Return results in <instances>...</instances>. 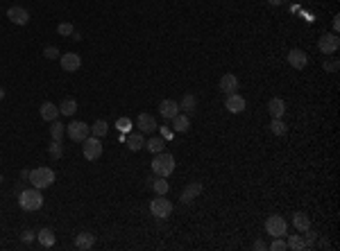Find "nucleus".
I'll return each instance as SVG.
<instances>
[{
    "instance_id": "1",
    "label": "nucleus",
    "mask_w": 340,
    "mask_h": 251,
    "mask_svg": "<svg viewBox=\"0 0 340 251\" xmlns=\"http://www.w3.org/2000/svg\"><path fill=\"white\" fill-rule=\"evenodd\" d=\"M150 166H152V172L157 176H170L175 170V156L168 154V152H159V154H154Z\"/></svg>"
},
{
    "instance_id": "2",
    "label": "nucleus",
    "mask_w": 340,
    "mask_h": 251,
    "mask_svg": "<svg viewBox=\"0 0 340 251\" xmlns=\"http://www.w3.org/2000/svg\"><path fill=\"white\" fill-rule=\"evenodd\" d=\"M18 204H21L23 210H39L43 206V195L39 188H27V190H21V197H18Z\"/></svg>"
},
{
    "instance_id": "3",
    "label": "nucleus",
    "mask_w": 340,
    "mask_h": 251,
    "mask_svg": "<svg viewBox=\"0 0 340 251\" xmlns=\"http://www.w3.org/2000/svg\"><path fill=\"white\" fill-rule=\"evenodd\" d=\"M30 183L39 190L48 188L55 183V172L50 167H37V170H30Z\"/></svg>"
},
{
    "instance_id": "4",
    "label": "nucleus",
    "mask_w": 340,
    "mask_h": 251,
    "mask_svg": "<svg viewBox=\"0 0 340 251\" xmlns=\"http://www.w3.org/2000/svg\"><path fill=\"white\" fill-rule=\"evenodd\" d=\"M66 134L75 143H84V138L91 136V127L86 123H82V120H73L70 125H66Z\"/></svg>"
},
{
    "instance_id": "5",
    "label": "nucleus",
    "mask_w": 340,
    "mask_h": 251,
    "mask_svg": "<svg viewBox=\"0 0 340 251\" xmlns=\"http://www.w3.org/2000/svg\"><path fill=\"white\" fill-rule=\"evenodd\" d=\"M150 213L154 217L166 219L172 213V204H170V199H166V195H157V199H152V204H150Z\"/></svg>"
},
{
    "instance_id": "6",
    "label": "nucleus",
    "mask_w": 340,
    "mask_h": 251,
    "mask_svg": "<svg viewBox=\"0 0 340 251\" xmlns=\"http://www.w3.org/2000/svg\"><path fill=\"white\" fill-rule=\"evenodd\" d=\"M266 233L272 235V238H283L288 233V224L286 219L279 217V215H272V217L266 219Z\"/></svg>"
},
{
    "instance_id": "7",
    "label": "nucleus",
    "mask_w": 340,
    "mask_h": 251,
    "mask_svg": "<svg viewBox=\"0 0 340 251\" xmlns=\"http://www.w3.org/2000/svg\"><path fill=\"white\" fill-rule=\"evenodd\" d=\"M82 152H84V159L89 161H98L102 156V140L96 138V136H89L84 138V145H82Z\"/></svg>"
},
{
    "instance_id": "8",
    "label": "nucleus",
    "mask_w": 340,
    "mask_h": 251,
    "mask_svg": "<svg viewBox=\"0 0 340 251\" xmlns=\"http://www.w3.org/2000/svg\"><path fill=\"white\" fill-rule=\"evenodd\" d=\"M318 48L322 54H334L336 50L340 48V39L338 34H322L318 41Z\"/></svg>"
},
{
    "instance_id": "9",
    "label": "nucleus",
    "mask_w": 340,
    "mask_h": 251,
    "mask_svg": "<svg viewBox=\"0 0 340 251\" xmlns=\"http://www.w3.org/2000/svg\"><path fill=\"white\" fill-rule=\"evenodd\" d=\"M7 18H9L11 23H16V25H27V23H30V11L18 5L9 7V9H7Z\"/></svg>"
},
{
    "instance_id": "10",
    "label": "nucleus",
    "mask_w": 340,
    "mask_h": 251,
    "mask_svg": "<svg viewBox=\"0 0 340 251\" xmlns=\"http://www.w3.org/2000/svg\"><path fill=\"white\" fill-rule=\"evenodd\" d=\"M288 64H290L295 70H304L306 68V64H308V54L304 52V50H299V48L290 50V52H288Z\"/></svg>"
},
{
    "instance_id": "11",
    "label": "nucleus",
    "mask_w": 340,
    "mask_h": 251,
    "mask_svg": "<svg viewBox=\"0 0 340 251\" xmlns=\"http://www.w3.org/2000/svg\"><path fill=\"white\" fill-rule=\"evenodd\" d=\"M136 127H138V131H141V134H152L159 125H157L154 116H150V113H141V116L136 118Z\"/></svg>"
},
{
    "instance_id": "12",
    "label": "nucleus",
    "mask_w": 340,
    "mask_h": 251,
    "mask_svg": "<svg viewBox=\"0 0 340 251\" xmlns=\"http://www.w3.org/2000/svg\"><path fill=\"white\" fill-rule=\"evenodd\" d=\"M225 107H227V111H231V113H243L245 111V97L231 93V95H227V100H225Z\"/></svg>"
},
{
    "instance_id": "13",
    "label": "nucleus",
    "mask_w": 340,
    "mask_h": 251,
    "mask_svg": "<svg viewBox=\"0 0 340 251\" xmlns=\"http://www.w3.org/2000/svg\"><path fill=\"white\" fill-rule=\"evenodd\" d=\"M82 66V59L80 54L75 52H68V54H61V68L66 70V73H75V70Z\"/></svg>"
},
{
    "instance_id": "14",
    "label": "nucleus",
    "mask_w": 340,
    "mask_h": 251,
    "mask_svg": "<svg viewBox=\"0 0 340 251\" xmlns=\"http://www.w3.org/2000/svg\"><path fill=\"white\" fill-rule=\"evenodd\" d=\"M159 113L166 118V120H172V118L179 113V102H175V100H164L159 104Z\"/></svg>"
},
{
    "instance_id": "15",
    "label": "nucleus",
    "mask_w": 340,
    "mask_h": 251,
    "mask_svg": "<svg viewBox=\"0 0 340 251\" xmlns=\"http://www.w3.org/2000/svg\"><path fill=\"white\" fill-rule=\"evenodd\" d=\"M200 193H202V183L200 181L188 183V186L184 188V193H181V204H191L195 197H200Z\"/></svg>"
},
{
    "instance_id": "16",
    "label": "nucleus",
    "mask_w": 340,
    "mask_h": 251,
    "mask_svg": "<svg viewBox=\"0 0 340 251\" xmlns=\"http://www.w3.org/2000/svg\"><path fill=\"white\" fill-rule=\"evenodd\" d=\"M236 88H238V77H236V75L227 73V75L220 77V91H223V93L231 95V93H236Z\"/></svg>"
},
{
    "instance_id": "17",
    "label": "nucleus",
    "mask_w": 340,
    "mask_h": 251,
    "mask_svg": "<svg viewBox=\"0 0 340 251\" xmlns=\"http://www.w3.org/2000/svg\"><path fill=\"white\" fill-rule=\"evenodd\" d=\"M96 245V235L93 233H89V231H82L77 238H75V247L80 251H86V249H91V247Z\"/></svg>"
},
{
    "instance_id": "18",
    "label": "nucleus",
    "mask_w": 340,
    "mask_h": 251,
    "mask_svg": "<svg viewBox=\"0 0 340 251\" xmlns=\"http://www.w3.org/2000/svg\"><path fill=\"white\" fill-rule=\"evenodd\" d=\"M188 129H191V118L177 113V116L172 118V131H175V134H186Z\"/></svg>"
},
{
    "instance_id": "19",
    "label": "nucleus",
    "mask_w": 340,
    "mask_h": 251,
    "mask_svg": "<svg viewBox=\"0 0 340 251\" xmlns=\"http://www.w3.org/2000/svg\"><path fill=\"white\" fill-rule=\"evenodd\" d=\"M39 113H41L43 120H48V123H55L59 118V107H55L53 102H43L41 109H39Z\"/></svg>"
},
{
    "instance_id": "20",
    "label": "nucleus",
    "mask_w": 340,
    "mask_h": 251,
    "mask_svg": "<svg viewBox=\"0 0 340 251\" xmlns=\"http://www.w3.org/2000/svg\"><path fill=\"white\" fill-rule=\"evenodd\" d=\"M268 111H270L272 118H283V113H286V102H283L282 97H272V100L268 102Z\"/></svg>"
},
{
    "instance_id": "21",
    "label": "nucleus",
    "mask_w": 340,
    "mask_h": 251,
    "mask_svg": "<svg viewBox=\"0 0 340 251\" xmlns=\"http://www.w3.org/2000/svg\"><path fill=\"white\" fill-rule=\"evenodd\" d=\"M127 147L132 152H138L145 147V136L141 131H134V134H127Z\"/></svg>"
},
{
    "instance_id": "22",
    "label": "nucleus",
    "mask_w": 340,
    "mask_h": 251,
    "mask_svg": "<svg viewBox=\"0 0 340 251\" xmlns=\"http://www.w3.org/2000/svg\"><path fill=\"white\" fill-rule=\"evenodd\" d=\"M292 226L304 233V231L311 229V217H308L306 213H295V215H292Z\"/></svg>"
},
{
    "instance_id": "23",
    "label": "nucleus",
    "mask_w": 340,
    "mask_h": 251,
    "mask_svg": "<svg viewBox=\"0 0 340 251\" xmlns=\"http://www.w3.org/2000/svg\"><path fill=\"white\" fill-rule=\"evenodd\" d=\"M37 240L41 242L43 247H55V240H57V238H55V231L53 229H41L37 233Z\"/></svg>"
},
{
    "instance_id": "24",
    "label": "nucleus",
    "mask_w": 340,
    "mask_h": 251,
    "mask_svg": "<svg viewBox=\"0 0 340 251\" xmlns=\"http://www.w3.org/2000/svg\"><path fill=\"white\" fill-rule=\"evenodd\" d=\"M109 134V125L105 120H96V123L91 125V136H96V138H102V136Z\"/></svg>"
},
{
    "instance_id": "25",
    "label": "nucleus",
    "mask_w": 340,
    "mask_h": 251,
    "mask_svg": "<svg viewBox=\"0 0 340 251\" xmlns=\"http://www.w3.org/2000/svg\"><path fill=\"white\" fill-rule=\"evenodd\" d=\"M270 131L275 136H286L288 134V125L283 123L282 118H272V123H270Z\"/></svg>"
},
{
    "instance_id": "26",
    "label": "nucleus",
    "mask_w": 340,
    "mask_h": 251,
    "mask_svg": "<svg viewBox=\"0 0 340 251\" xmlns=\"http://www.w3.org/2000/svg\"><path fill=\"white\" fill-rule=\"evenodd\" d=\"M150 188H152V190H154L157 195H168V190H170L168 181H166V176H159V179H152Z\"/></svg>"
},
{
    "instance_id": "27",
    "label": "nucleus",
    "mask_w": 340,
    "mask_h": 251,
    "mask_svg": "<svg viewBox=\"0 0 340 251\" xmlns=\"http://www.w3.org/2000/svg\"><path fill=\"white\" fill-rule=\"evenodd\" d=\"M164 145H166V140H164V136L161 138H150V140H145V147H148L152 154H159V152H164Z\"/></svg>"
},
{
    "instance_id": "28",
    "label": "nucleus",
    "mask_w": 340,
    "mask_h": 251,
    "mask_svg": "<svg viewBox=\"0 0 340 251\" xmlns=\"http://www.w3.org/2000/svg\"><path fill=\"white\" fill-rule=\"evenodd\" d=\"M75 111H77V102H75L73 97H66V100L59 104V113H64V116H73Z\"/></svg>"
},
{
    "instance_id": "29",
    "label": "nucleus",
    "mask_w": 340,
    "mask_h": 251,
    "mask_svg": "<svg viewBox=\"0 0 340 251\" xmlns=\"http://www.w3.org/2000/svg\"><path fill=\"white\" fill-rule=\"evenodd\" d=\"M286 245H288V249H292V251H306V242H304L302 235H290Z\"/></svg>"
},
{
    "instance_id": "30",
    "label": "nucleus",
    "mask_w": 340,
    "mask_h": 251,
    "mask_svg": "<svg viewBox=\"0 0 340 251\" xmlns=\"http://www.w3.org/2000/svg\"><path fill=\"white\" fill-rule=\"evenodd\" d=\"M179 109H186V111H195V109H197V97L193 95V93H186V95L181 97Z\"/></svg>"
},
{
    "instance_id": "31",
    "label": "nucleus",
    "mask_w": 340,
    "mask_h": 251,
    "mask_svg": "<svg viewBox=\"0 0 340 251\" xmlns=\"http://www.w3.org/2000/svg\"><path fill=\"white\" fill-rule=\"evenodd\" d=\"M66 134V125H61L59 120H55L53 127H50V136H53V140H61Z\"/></svg>"
},
{
    "instance_id": "32",
    "label": "nucleus",
    "mask_w": 340,
    "mask_h": 251,
    "mask_svg": "<svg viewBox=\"0 0 340 251\" xmlns=\"http://www.w3.org/2000/svg\"><path fill=\"white\" fill-rule=\"evenodd\" d=\"M61 154H64L61 140H53V145H50V156H53V159H61Z\"/></svg>"
},
{
    "instance_id": "33",
    "label": "nucleus",
    "mask_w": 340,
    "mask_h": 251,
    "mask_svg": "<svg viewBox=\"0 0 340 251\" xmlns=\"http://www.w3.org/2000/svg\"><path fill=\"white\" fill-rule=\"evenodd\" d=\"M57 32L61 34V37H70V34L75 32V27H73V23H59V25H57Z\"/></svg>"
},
{
    "instance_id": "34",
    "label": "nucleus",
    "mask_w": 340,
    "mask_h": 251,
    "mask_svg": "<svg viewBox=\"0 0 340 251\" xmlns=\"http://www.w3.org/2000/svg\"><path fill=\"white\" fill-rule=\"evenodd\" d=\"M304 233H306V240H304V242H306V249H313L315 240H318V233H315V231H311V229L304 231Z\"/></svg>"
},
{
    "instance_id": "35",
    "label": "nucleus",
    "mask_w": 340,
    "mask_h": 251,
    "mask_svg": "<svg viewBox=\"0 0 340 251\" xmlns=\"http://www.w3.org/2000/svg\"><path fill=\"white\" fill-rule=\"evenodd\" d=\"M116 127L120 129V131H129V129H132V120H129V118H118Z\"/></svg>"
},
{
    "instance_id": "36",
    "label": "nucleus",
    "mask_w": 340,
    "mask_h": 251,
    "mask_svg": "<svg viewBox=\"0 0 340 251\" xmlns=\"http://www.w3.org/2000/svg\"><path fill=\"white\" fill-rule=\"evenodd\" d=\"M270 249H272V251H286V249H288V245L282 240V238H272Z\"/></svg>"
},
{
    "instance_id": "37",
    "label": "nucleus",
    "mask_w": 340,
    "mask_h": 251,
    "mask_svg": "<svg viewBox=\"0 0 340 251\" xmlns=\"http://www.w3.org/2000/svg\"><path fill=\"white\" fill-rule=\"evenodd\" d=\"M43 57H46V59H57L59 57V50L55 48V45H48V48L43 50Z\"/></svg>"
},
{
    "instance_id": "38",
    "label": "nucleus",
    "mask_w": 340,
    "mask_h": 251,
    "mask_svg": "<svg viewBox=\"0 0 340 251\" xmlns=\"http://www.w3.org/2000/svg\"><path fill=\"white\" fill-rule=\"evenodd\" d=\"M338 59H334V61H324V68L329 70V73H336V70H338Z\"/></svg>"
},
{
    "instance_id": "39",
    "label": "nucleus",
    "mask_w": 340,
    "mask_h": 251,
    "mask_svg": "<svg viewBox=\"0 0 340 251\" xmlns=\"http://www.w3.org/2000/svg\"><path fill=\"white\" fill-rule=\"evenodd\" d=\"M34 235H37V233H32V231H23L21 238H23V242H32V240H34Z\"/></svg>"
},
{
    "instance_id": "40",
    "label": "nucleus",
    "mask_w": 340,
    "mask_h": 251,
    "mask_svg": "<svg viewBox=\"0 0 340 251\" xmlns=\"http://www.w3.org/2000/svg\"><path fill=\"white\" fill-rule=\"evenodd\" d=\"M254 249L261 251V249H268V247H266V242H263V240H256V242H254Z\"/></svg>"
},
{
    "instance_id": "41",
    "label": "nucleus",
    "mask_w": 340,
    "mask_h": 251,
    "mask_svg": "<svg viewBox=\"0 0 340 251\" xmlns=\"http://www.w3.org/2000/svg\"><path fill=\"white\" fill-rule=\"evenodd\" d=\"M340 16H336L334 18V34H338V30H340V21H338Z\"/></svg>"
},
{
    "instance_id": "42",
    "label": "nucleus",
    "mask_w": 340,
    "mask_h": 251,
    "mask_svg": "<svg viewBox=\"0 0 340 251\" xmlns=\"http://www.w3.org/2000/svg\"><path fill=\"white\" fill-rule=\"evenodd\" d=\"M268 2H270L272 7H279V5H283V2H286V0H268Z\"/></svg>"
},
{
    "instance_id": "43",
    "label": "nucleus",
    "mask_w": 340,
    "mask_h": 251,
    "mask_svg": "<svg viewBox=\"0 0 340 251\" xmlns=\"http://www.w3.org/2000/svg\"><path fill=\"white\" fill-rule=\"evenodd\" d=\"M161 134H164V138H170V136H172V131H170V129H164V127H161Z\"/></svg>"
},
{
    "instance_id": "44",
    "label": "nucleus",
    "mask_w": 340,
    "mask_h": 251,
    "mask_svg": "<svg viewBox=\"0 0 340 251\" xmlns=\"http://www.w3.org/2000/svg\"><path fill=\"white\" fill-rule=\"evenodd\" d=\"M2 97H5V91H2V88H0V100H2Z\"/></svg>"
}]
</instances>
